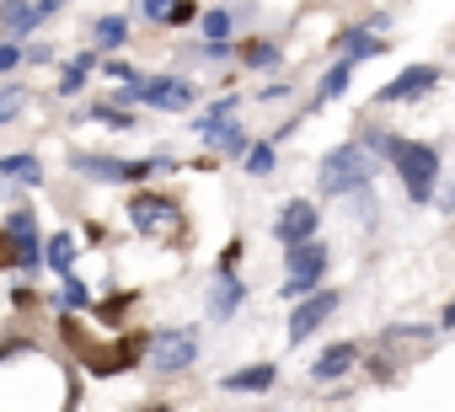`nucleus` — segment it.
<instances>
[{"label": "nucleus", "instance_id": "412c9836", "mask_svg": "<svg viewBox=\"0 0 455 412\" xmlns=\"http://www.w3.org/2000/svg\"><path fill=\"white\" fill-rule=\"evenodd\" d=\"M380 49V38H370V33H354L348 38V59H364V54H375Z\"/></svg>", "mask_w": 455, "mask_h": 412}, {"label": "nucleus", "instance_id": "393cba45", "mask_svg": "<svg viewBox=\"0 0 455 412\" xmlns=\"http://www.w3.org/2000/svg\"><path fill=\"white\" fill-rule=\"evenodd\" d=\"M6 231H12V236H28V231H33V215H22V210H17V215L6 220Z\"/></svg>", "mask_w": 455, "mask_h": 412}, {"label": "nucleus", "instance_id": "a878e982", "mask_svg": "<svg viewBox=\"0 0 455 412\" xmlns=\"http://www.w3.org/2000/svg\"><path fill=\"white\" fill-rule=\"evenodd\" d=\"M17 59H22L17 44H0V70H17Z\"/></svg>", "mask_w": 455, "mask_h": 412}, {"label": "nucleus", "instance_id": "4468645a", "mask_svg": "<svg viewBox=\"0 0 455 412\" xmlns=\"http://www.w3.org/2000/svg\"><path fill=\"white\" fill-rule=\"evenodd\" d=\"M44 263L60 268V273H70V263H76V242H70V231H60V236L44 247Z\"/></svg>", "mask_w": 455, "mask_h": 412}, {"label": "nucleus", "instance_id": "a211bd4d", "mask_svg": "<svg viewBox=\"0 0 455 412\" xmlns=\"http://www.w3.org/2000/svg\"><path fill=\"white\" fill-rule=\"evenodd\" d=\"M86 70H92V59H86V54H81V59H76V65H70V70H65V81H60V91H65V97H76V91H81V86H86Z\"/></svg>", "mask_w": 455, "mask_h": 412}, {"label": "nucleus", "instance_id": "f03ea898", "mask_svg": "<svg viewBox=\"0 0 455 412\" xmlns=\"http://www.w3.org/2000/svg\"><path fill=\"white\" fill-rule=\"evenodd\" d=\"M370 155L359 150V145H343V150H332L327 161H322V193H348V187H364L370 182Z\"/></svg>", "mask_w": 455, "mask_h": 412}, {"label": "nucleus", "instance_id": "4be33fe9", "mask_svg": "<svg viewBox=\"0 0 455 412\" xmlns=\"http://www.w3.org/2000/svg\"><path fill=\"white\" fill-rule=\"evenodd\" d=\"M60 305H65V311H81V305H86V289H81L76 279H65V289H60Z\"/></svg>", "mask_w": 455, "mask_h": 412}, {"label": "nucleus", "instance_id": "20e7f679", "mask_svg": "<svg viewBox=\"0 0 455 412\" xmlns=\"http://www.w3.org/2000/svg\"><path fill=\"white\" fill-rule=\"evenodd\" d=\"M322 268H327V252H322L316 242H295V252H290V284H284V295H306V289L322 279Z\"/></svg>", "mask_w": 455, "mask_h": 412}, {"label": "nucleus", "instance_id": "7ed1b4c3", "mask_svg": "<svg viewBox=\"0 0 455 412\" xmlns=\"http://www.w3.org/2000/svg\"><path fill=\"white\" fill-rule=\"evenodd\" d=\"M129 220H134V231H145V236H177V231H182V215L172 210L166 198H150V193H140V198L129 203Z\"/></svg>", "mask_w": 455, "mask_h": 412}, {"label": "nucleus", "instance_id": "6ab92c4d", "mask_svg": "<svg viewBox=\"0 0 455 412\" xmlns=\"http://www.w3.org/2000/svg\"><path fill=\"white\" fill-rule=\"evenodd\" d=\"M247 171H252V177H268V171H274V145H252V150H247Z\"/></svg>", "mask_w": 455, "mask_h": 412}, {"label": "nucleus", "instance_id": "2eb2a0df", "mask_svg": "<svg viewBox=\"0 0 455 412\" xmlns=\"http://www.w3.org/2000/svg\"><path fill=\"white\" fill-rule=\"evenodd\" d=\"M0 177H12V182H38L44 171H38L33 155H6V161H0Z\"/></svg>", "mask_w": 455, "mask_h": 412}, {"label": "nucleus", "instance_id": "f8f14e48", "mask_svg": "<svg viewBox=\"0 0 455 412\" xmlns=\"http://www.w3.org/2000/svg\"><path fill=\"white\" fill-rule=\"evenodd\" d=\"M274 385V364H247L236 375H225V391H268Z\"/></svg>", "mask_w": 455, "mask_h": 412}, {"label": "nucleus", "instance_id": "ddd939ff", "mask_svg": "<svg viewBox=\"0 0 455 412\" xmlns=\"http://www.w3.org/2000/svg\"><path fill=\"white\" fill-rule=\"evenodd\" d=\"M76 171L97 177V182H129V161H102V155H81Z\"/></svg>", "mask_w": 455, "mask_h": 412}, {"label": "nucleus", "instance_id": "cd10ccee", "mask_svg": "<svg viewBox=\"0 0 455 412\" xmlns=\"http://www.w3.org/2000/svg\"><path fill=\"white\" fill-rule=\"evenodd\" d=\"M0 258H6V247H0Z\"/></svg>", "mask_w": 455, "mask_h": 412}, {"label": "nucleus", "instance_id": "0eeeda50", "mask_svg": "<svg viewBox=\"0 0 455 412\" xmlns=\"http://www.w3.org/2000/svg\"><path fill=\"white\" fill-rule=\"evenodd\" d=\"M156 102V107H188L193 102V91L182 86V81H129V91H124V102Z\"/></svg>", "mask_w": 455, "mask_h": 412}, {"label": "nucleus", "instance_id": "1a4fd4ad", "mask_svg": "<svg viewBox=\"0 0 455 412\" xmlns=\"http://www.w3.org/2000/svg\"><path fill=\"white\" fill-rule=\"evenodd\" d=\"M434 81H439V75H434L428 65H412V70H402V75L380 91V102H407V97H423V91H434Z\"/></svg>", "mask_w": 455, "mask_h": 412}, {"label": "nucleus", "instance_id": "f3484780", "mask_svg": "<svg viewBox=\"0 0 455 412\" xmlns=\"http://www.w3.org/2000/svg\"><path fill=\"white\" fill-rule=\"evenodd\" d=\"M124 33H129V22H124V17H102V22H97V44H102V49H118V44H124Z\"/></svg>", "mask_w": 455, "mask_h": 412}, {"label": "nucleus", "instance_id": "dca6fc26", "mask_svg": "<svg viewBox=\"0 0 455 412\" xmlns=\"http://www.w3.org/2000/svg\"><path fill=\"white\" fill-rule=\"evenodd\" d=\"M236 300H242V284L236 279H220V289H214V300H209V311L225 321V316H231L236 311Z\"/></svg>", "mask_w": 455, "mask_h": 412}, {"label": "nucleus", "instance_id": "9b49d317", "mask_svg": "<svg viewBox=\"0 0 455 412\" xmlns=\"http://www.w3.org/2000/svg\"><path fill=\"white\" fill-rule=\"evenodd\" d=\"M354 359H359V353H354L348 343H338V348H327V353L316 359V369H311V375H316V380H338V375H348V369H354Z\"/></svg>", "mask_w": 455, "mask_h": 412}, {"label": "nucleus", "instance_id": "423d86ee", "mask_svg": "<svg viewBox=\"0 0 455 412\" xmlns=\"http://www.w3.org/2000/svg\"><path fill=\"white\" fill-rule=\"evenodd\" d=\"M193 353H198V343H193L188 332H161V337L150 343V364L166 369V375H172V369H188Z\"/></svg>", "mask_w": 455, "mask_h": 412}, {"label": "nucleus", "instance_id": "39448f33", "mask_svg": "<svg viewBox=\"0 0 455 412\" xmlns=\"http://www.w3.org/2000/svg\"><path fill=\"white\" fill-rule=\"evenodd\" d=\"M332 311H338V295H327V289H322V295H306V300L295 305V316H290V343L311 337V332H316Z\"/></svg>", "mask_w": 455, "mask_h": 412}, {"label": "nucleus", "instance_id": "aec40b11", "mask_svg": "<svg viewBox=\"0 0 455 412\" xmlns=\"http://www.w3.org/2000/svg\"><path fill=\"white\" fill-rule=\"evenodd\" d=\"M204 33H209V44H225V33H231V17H225V12H209V17H204Z\"/></svg>", "mask_w": 455, "mask_h": 412}, {"label": "nucleus", "instance_id": "9d476101", "mask_svg": "<svg viewBox=\"0 0 455 412\" xmlns=\"http://www.w3.org/2000/svg\"><path fill=\"white\" fill-rule=\"evenodd\" d=\"M0 17H6V33H12V38H22V33H33L49 12H44V0H38V6H22V0H12V6L0 12Z\"/></svg>", "mask_w": 455, "mask_h": 412}, {"label": "nucleus", "instance_id": "b1692460", "mask_svg": "<svg viewBox=\"0 0 455 412\" xmlns=\"http://www.w3.org/2000/svg\"><path fill=\"white\" fill-rule=\"evenodd\" d=\"M22 113V91H0V123H12Z\"/></svg>", "mask_w": 455, "mask_h": 412}, {"label": "nucleus", "instance_id": "5701e85b", "mask_svg": "<svg viewBox=\"0 0 455 412\" xmlns=\"http://www.w3.org/2000/svg\"><path fill=\"white\" fill-rule=\"evenodd\" d=\"M348 65H354V59H348ZM348 65H338V70H332V75L322 81V97H338V91L348 86Z\"/></svg>", "mask_w": 455, "mask_h": 412}, {"label": "nucleus", "instance_id": "bb28decb", "mask_svg": "<svg viewBox=\"0 0 455 412\" xmlns=\"http://www.w3.org/2000/svg\"><path fill=\"white\" fill-rule=\"evenodd\" d=\"M145 17H150V22H161V17H172V0H145Z\"/></svg>", "mask_w": 455, "mask_h": 412}, {"label": "nucleus", "instance_id": "6e6552de", "mask_svg": "<svg viewBox=\"0 0 455 412\" xmlns=\"http://www.w3.org/2000/svg\"><path fill=\"white\" fill-rule=\"evenodd\" d=\"M311 231H316V210H311V203H306V198L284 203V215H279L274 236H279L284 247H295V242H311Z\"/></svg>", "mask_w": 455, "mask_h": 412}, {"label": "nucleus", "instance_id": "f257e3e1", "mask_svg": "<svg viewBox=\"0 0 455 412\" xmlns=\"http://www.w3.org/2000/svg\"><path fill=\"white\" fill-rule=\"evenodd\" d=\"M380 145L396 155V171H402L412 203H428V193H434V171H439V155H434L428 145H396V139H380Z\"/></svg>", "mask_w": 455, "mask_h": 412}]
</instances>
